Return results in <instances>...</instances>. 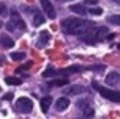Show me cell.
<instances>
[{
    "label": "cell",
    "mask_w": 120,
    "mask_h": 119,
    "mask_svg": "<svg viewBox=\"0 0 120 119\" xmlns=\"http://www.w3.org/2000/svg\"><path fill=\"white\" fill-rule=\"evenodd\" d=\"M54 73H56V71H54L53 68H48V70L43 73V78H51V76H54Z\"/></svg>",
    "instance_id": "44dd1931"
},
{
    "label": "cell",
    "mask_w": 120,
    "mask_h": 119,
    "mask_svg": "<svg viewBox=\"0 0 120 119\" xmlns=\"http://www.w3.org/2000/svg\"><path fill=\"white\" fill-rule=\"evenodd\" d=\"M82 109H84V116H87V117H89V116H94V107H90V106H84Z\"/></svg>",
    "instance_id": "ffe728a7"
},
{
    "label": "cell",
    "mask_w": 120,
    "mask_h": 119,
    "mask_svg": "<svg viewBox=\"0 0 120 119\" xmlns=\"http://www.w3.org/2000/svg\"><path fill=\"white\" fill-rule=\"evenodd\" d=\"M2 63H4V58H0V65H2Z\"/></svg>",
    "instance_id": "4316f807"
},
{
    "label": "cell",
    "mask_w": 120,
    "mask_h": 119,
    "mask_svg": "<svg viewBox=\"0 0 120 119\" xmlns=\"http://www.w3.org/2000/svg\"><path fill=\"white\" fill-rule=\"evenodd\" d=\"M45 15H41V13H35V17H33V25L35 27H41L43 23H45Z\"/></svg>",
    "instance_id": "5bb4252c"
},
{
    "label": "cell",
    "mask_w": 120,
    "mask_h": 119,
    "mask_svg": "<svg viewBox=\"0 0 120 119\" xmlns=\"http://www.w3.org/2000/svg\"><path fill=\"white\" fill-rule=\"evenodd\" d=\"M118 48H120V45H118Z\"/></svg>",
    "instance_id": "4dcf8cb0"
},
{
    "label": "cell",
    "mask_w": 120,
    "mask_h": 119,
    "mask_svg": "<svg viewBox=\"0 0 120 119\" xmlns=\"http://www.w3.org/2000/svg\"><path fill=\"white\" fill-rule=\"evenodd\" d=\"M5 27H7V30H8V32H13V30H15V23H13V22H10V23H7Z\"/></svg>",
    "instance_id": "cb8c5ba5"
},
{
    "label": "cell",
    "mask_w": 120,
    "mask_h": 119,
    "mask_svg": "<svg viewBox=\"0 0 120 119\" xmlns=\"http://www.w3.org/2000/svg\"><path fill=\"white\" fill-rule=\"evenodd\" d=\"M5 81H7V84H22V79H18V78H13V76H8V78H5Z\"/></svg>",
    "instance_id": "d6986e66"
},
{
    "label": "cell",
    "mask_w": 120,
    "mask_h": 119,
    "mask_svg": "<svg viewBox=\"0 0 120 119\" xmlns=\"http://www.w3.org/2000/svg\"><path fill=\"white\" fill-rule=\"evenodd\" d=\"M68 71L69 73H79L81 71V66H71V68H68Z\"/></svg>",
    "instance_id": "603a6c76"
},
{
    "label": "cell",
    "mask_w": 120,
    "mask_h": 119,
    "mask_svg": "<svg viewBox=\"0 0 120 119\" xmlns=\"http://www.w3.org/2000/svg\"><path fill=\"white\" fill-rule=\"evenodd\" d=\"M51 103H53L51 96H45V98H41V103H40V106H41V111H43V112H48V111H49V106H51Z\"/></svg>",
    "instance_id": "8fae6325"
},
{
    "label": "cell",
    "mask_w": 120,
    "mask_h": 119,
    "mask_svg": "<svg viewBox=\"0 0 120 119\" xmlns=\"http://www.w3.org/2000/svg\"><path fill=\"white\" fill-rule=\"evenodd\" d=\"M84 106H86V101H77V107L79 109H82Z\"/></svg>",
    "instance_id": "484cf974"
},
{
    "label": "cell",
    "mask_w": 120,
    "mask_h": 119,
    "mask_svg": "<svg viewBox=\"0 0 120 119\" xmlns=\"http://www.w3.org/2000/svg\"><path fill=\"white\" fill-rule=\"evenodd\" d=\"M113 2H115V0H113Z\"/></svg>",
    "instance_id": "1f68e13d"
},
{
    "label": "cell",
    "mask_w": 120,
    "mask_h": 119,
    "mask_svg": "<svg viewBox=\"0 0 120 119\" xmlns=\"http://www.w3.org/2000/svg\"><path fill=\"white\" fill-rule=\"evenodd\" d=\"M71 12H74V13H77V15H86L87 13V10H86V7L84 5H81V4H76V5H71Z\"/></svg>",
    "instance_id": "4fadbf2b"
},
{
    "label": "cell",
    "mask_w": 120,
    "mask_h": 119,
    "mask_svg": "<svg viewBox=\"0 0 120 119\" xmlns=\"http://www.w3.org/2000/svg\"><path fill=\"white\" fill-rule=\"evenodd\" d=\"M10 17H12V22L15 23V27H17V28H20V30H25V28H26V25H25V22L22 20V17H20V13H18V12H17L15 8H13V10L10 12Z\"/></svg>",
    "instance_id": "5b68a950"
},
{
    "label": "cell",
    "mask_w": 120,
    "mask_h": 119,
    "mask_svg": "<svg viewBox=\"0 0 120 119\" xmlns=\"http://www.w3.org/2000/svg\"><path fill=\"white\" fill-rule=\"evenodd\" d=\"M10 56H12V60H13V61H22V60H25V56H26V55H25L23 51H17V53H12Z\"/></svg>",
    "instance_id": "2e32d148"
},
{
    "label": "cell",
    "mask_w": 120,
    "mask_h": 119,
    "mask_svg": "<svg viewBox=\"0 0 120 119\" xmlns=\"http://www.w3.org/2000/svg\"><path fill=\"white\" fill-rule=\"evenodd\" d=\"M107 22L112 23V25H120V15H110L107 18Z\"/></svg>",
    "instance_id": "ac0fdd59"
},
{
    "label": "cell",
    "mask_w": 120,
    "mask_h": 119,
    "mask_svg": "<svg viewBox=\"0 0 120 119\" xmlns=\"http://www.w3.org/2000/svg\"><path fill=\"white\" fill-rule=\"evenodd\" d=\"M105 81H107V84H110V86H115V84H118V83H120V76H118L117 73H109Z\"/></svg>",
    "instance_id": "7c38bea8"
},
{
    "label": "cell",
    "mask_w": 120,
    "mask_h": 119,
    "mask_svg": "<svg viewBox=\"0 0 120 119\" xmlns=\"http://www.w3.org/2000/svg\"><path fill=\"white\" fill-rule=\"evenodd\" d=\"M0 27H4V25H2V22H0Z\"/></svg>",
    "instance_id": "f546056e"
},
{
    "label": "cell",
    "mask_w": 120,
    "mask_h": 119,
    "mask_svg": "<svg viewBox=\"0 0 120 119\" xmlns=\"http://www.w3.org/2000/svg\"><path fill=\"white\" fill-rule=\"evenodd\" d=\"M59 2H68V0H59Z\"/></svg>",
    "instance_id": "f1b7e54d"
},
{
    "label": "cell",
    "mask_w": 120,
    "mask_h": 119,
    "mask_svg": "<svg viewBox=\"0 0 120 119\" xmlns=\"http://www.w3.org/2000/svg\"><path fill=\"white\" fill-rule=\"evenodd\" d=\"M92 88H95V89L100 93V96H104V98H107V99H110V101H113V103H120V93L112 91V89H107V88L100 86L99 83H92Z\"/></svg>",
    "instance_id": "7a4b0ae2"
},
{
    "label": "cell",
    "mask_w": 120,
    "mask_h": 119,
    "mask_svg": "<svg viewBox=\"0 0 120 119\" xmlns=\"http://www.w3.org/2000/svg\"><path fill=\"white\" fill-rule=\"evenodd\" d=\"M87 13H90V15H94V17H100L104 12H102V8H100V7H92Z\"/></svg>",
    "instance_id": "e0dca14e"
},
{
    "label": "cell",
    "mask_w": 120,
    "mask_h": 119,
    "mask_svg": "<svg viewBox=\"0 0 120 119\" xmlns=\"http://www.w3.org/2000/svg\"><path fill=\"white\" fill-rule=\"evenodd\" d=\"M48 43H49V33L48 32H41L40 37H38V41H36V48H45Z\"/></svg>",
    "instance_id": "52a82bcc"
},
{
    "label": "cell",
    "mask_w": 120,
    "mask_h": 119,
    "mask_svg": "<svg viewBox=\"0 0 120 119\" xmlns=\"http://www.w3.org/2000/svg\"><path fill=\"white\" fill-rule=\"evenodd\" d=\"M61 27L69 35H84L86 32H89L90 28H94L97 25L92 22H87L84 18H64L61 22Z\"/></svg>",
    "instance_id": "6da1fadb"
},
{
    "label": "cell",
    "mask_w": 120,
    "mask_h": 119,
    "mask_svg": "<svg viewBox=\"0 0 120 119\" xmlns=\"http://www.w3.org/2000/svg\"><path fill=\"white\" fill-rule=\"evenodd\" d=\"M56 109L59 111V112H63V111H66L68 107H69V99H68V96H63V98H59L58 101H56Z\"/></svg>",
    "instance_id": "ba28073f"
},
{
    "label": "cell",
    "mask_w": 120,
    "mask_h": 119,
    "mask_svg": "<svg viewBox=\"0 0 120 119\" xmlns=\"http://www.w3.org/2000/svg\"><path fill=\"white\" fill-rule=\"evenodd\" d=\"M107 35H109L107 27H97V28L94 30V40H95V41H104V40H107Z\"/></svg>",
    "instance_id": "8992f818"
},
{
    "label": "cell",
    "mask_w": 120,
    "mask_h": 119,
    "mask_svg": "<svg viewBox=\"0 0 120 119\" xmlns=\"http://www.w3.org/2000/svg\"><path fill=\"white\" fill-rule=\"evenodd\" d=\"M115 4H118V5H120V0H115Z\"/></svg>",
    "instance_id": "83f0119b"
},
{
    "label": "cell",
    "mask_w": 120,
    "mask_h": 119,
    "mask_svg": "<svg viewBox=\"0 0 120 119\" xmlns=\"http://www.w3.org/2000/svg\"><path fill=\"white\" fill-rule=\"evenodd\" d=\"M66 93L69 94V96H76V94H81V93H86V88L84 86H69L68 89H66Z\"/></svg>",
    "instance_id": "30bf717a"
},
{
    "label": "cell",
    "mask_w": 120,
    "mask_h": 119,
    "mask_svg": "<svg viewBox=\"0 0 120 119\" xmlns=\"http://www.w3.org/2000/svg\"><path fill=\"white\" fill-rule=\"evenodd\" d=\"M97 2H99V0H86L87 5H97Z\"/></svg>",
    "instance_id": "d4e9b609"
},
{
    "label": "cell",
    "mask_w": 120,
    "mask_h": 119,
    "mask_svg": "<svg viewBox=\"0 0 120 119\" xmlns=\"http://www.w3.org/2000/svg\"><path fill=\"white\" fill-rule=\"evenodd\" d=\"M51 84H53V86H66V84H69V79H68V78L53 79V81H51Z\"/></svg>",
    "instance_id": "9a60e30c"
},
{
    "label": "cell",
    "mask_w": 120,
    "mask_h": 119,
    "mask_svg": "<svg viewBox=\"0 0 120 119\" xmlns=\"http://www.w3.org/2000/svg\"><path fill=\"white\" fill-rule=\"evenodd\" d=\"M40 2H41V8H43V12L46 13V17H48V18H51V20H54V17H56L54 5L49 2V0H40Z\"/></svg>",
    "instance_id": "277c9868"
},
{
    "label": "cell",
    "mask_w": 120,
    "mask_h": 119,
    "mask_svg": "<svg viewBox=\"0 0 120 119\" xmlns=\"http://www.w3.org/2000/svg\"><path fill=\"white\" fill-rule=\"evenodd\" d=\"M15 45V40H12L8 35H0V46L4 48H12Z\"/></svg>",
    "instance_id": "9c48e42d"
},
{
    "label": "cell",
    "mask_w": 120,
    "mask_h": 119,
    "mask_svg": "<svg viewBox=\"0 0 120 119\" xmlns=\"http://www.w3.org/2000/svg\"><path fill=\"white\" fill-rule=\"evenodd\" d=\"M7 5L4 4V2H0V17H4V15H7Z\"/></svg>",
    "instance_id": "7402d4cb"
},
{
    "label": "cell",
    "mask_w": 120,
    "mask_h": 119,
    "mask_svg": "<svg viewBox=\"0 0 120 119\" xmlns=\"http://www.w3.org/2000/svg\"><path fill=\"white\" fill-rule=\"evenodd\" d=\"M15 106H17V111H20V112H23V114H28V112H31V109H33V101H31L30 98L22 96V98L17 99Z\"/></svg>",
    "instance_id": "3957f363"
}]
</instances>
